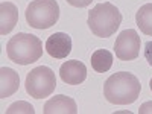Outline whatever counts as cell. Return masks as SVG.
<instances>
[{
  "label": "cell",
  "instance_id": "6da1fadb",
  "mask_svg": "<svg viewBox=\"0 0 152 114\" xmlns=\"http://www.w3.org/2000/svg\"><path fill=\"white\" fill-rule=\"evenodd\" d=\"M142 85L137 76L128 72H119L111 75L105 81L104 96L110 104L114 105H129L135 102L140 96Z\"/></svg>",
  "mask_w": 152,
  "mask_h": 114
},
{
  "label": "cell",
  "instance_id": "7a4b0ae2",
  "mask_svg": "<svg viewBox=\"0 0 152 114\" xmlns=\"http://www.w3.org/2000/svg\"><path fill=\"white\" fill-rule=\"evenodd\" d=\"M8 58L20 66H28L43 56V43L32 34L20 32L14 35L6 44Z\"/></svg>",
  "mask_w": 152,
  "mask_h": 114
},
{
  "label": "cell",
  "instance_id": "3957f363",
  "mask_svg": "<svg viewBox=\"0 0 152 114\" xmlns=\"http://www.w3.org/2000/svg\"><path fill=\"white\" fill-rule=\"evenodd\" d=\"M122 23L120 11L110 2L97 3L88 12L87 24L90 31L99 38H108L116 34Z\"/></svg>",
  "mask_w": 152,
  "mask_h": 114
},
{
  "label": "cell",
  "instance_id": "277c9868",
  "mask_svg": "<svg viewBox=\"0 0 152 114\" xmlns=\"http://www.w3.org/2000/svg\"><path fill=\"white\" fill-rule=\"evenodd\" d=\"M26 21L35 29H49L59 18V5L56 0H32L26 8Z\"/></svg>",
  "mask_w": 152,
  "mask_h": 114
},
{
  "label": "cell",
  "instance_id": "5b68a950",
  "mask_svg": "<svg viewBox=\"0 0 152 114\" xmlns=\"http://www.w3.org/2000/svg\"><path fill=\"white\" fill-rule=\"evenodd\" d=\"M26 93L34 99L49 97L56 88V76L52 69L46 66L35 67L26 76Z\"/></svg>",
  "mask_w": 152,
  "mask_h": 114
},
{
  "label": "cell",
  "instance_id": "8992f818",
  "mask_svg": "<svg viewBox=\"0 0 152 114\" xmlns=\"http://www.w3.org/2000/svg\"><path fill=\"white\" fill-rule=\"evenodd\" d=\"M140 37L134 29H126L119 34L114 43V52L120 61H132L140 53Z\"/></svg>",
  "mask_w": 152,
  "mask_h": 114
},
{
  "label": "cell",
  "instance_id": "52a82bcc",
  "mask_svg": "<svg viewBox=\"0 0 152 114\" xmlns=\"http://www.w3.org/2000/svg\"><path fill=\"white\" fill-rule=\"evenodd\" d=\"M46 52L56 59H64L72 52V38L69 34L55 32L46 40Z\"/></svg>",
  "mask_w": 152,
  "mask_h": 114
},
{
  "label": "cell",
  "instance_id": "ba28073f",
  "mask_svg": "<svg viewBox=\"0 0 152 114\" xmlns=\"http://www.w3.org/2000/svg\"><path fill=\"white\" fill-rule=\"evenodd\" d=\"M59 76L64 84L79 85L87 79V67L84 62H81L78 59L66 61L59 67Z\"/></svg>",
  "mask_w": 152,
  "mask_h": 114
},
{
  "label": "cell",
  "instance_id": "9c48e42d",
  "mask_svg": "<svg viewBox=\"0 0 152 114\" xmlns=\"http://www.w3.org/2000/svg\"><path fill=\"white\" fill-rule=\"evenodd\" d=\"M43 113L44 114H76L78 107H76V102L72 97L58 94L47 100Z\"/></svg>",
  "mask_w": 152,
  "mask_h": 114
},
{
  "label": "cell",
  "instance_id": "30bf717a",
  "mask_svg": "<svg viewBox=\"0 0 152 114\" xmlns=\"http://www.w3.org/2000/svg\"><path fill=\"white\" fill-rule=\"evenodd\" d=\"M20 85V76L15 70L9 67L0 69V97L6 99L11 94H14L18 90Z\"/></svg>",
  "mask_w": 152,
  "mask_h": 114
},
{
  "label": "cell",
  "instance_id": "8fae6325",
  "mask_svg": "<svg viewBox=\"0 0 152 114\" xmlns=\"http://www.w3.org/2000/svg\"><path fill=\"white\" fill-rule=\"evenodd\" d=\"M18 21V9L11 2H2L0 5V34L6 35L15 28Z\"/></svg>",
  "mask_w": 152,
  "mask_h": 114
},
{
  "label": "cell",
  "instance_id": "7c38bea8",
  "mask_svg": "<svg viewBox=\"0 0 152 114\" xmlns=\"http://www.w3.org/2000/svg\"><path fill=\"white\" fill-rule=\"evenodd\" d=\"M113 66V53L107 49H97L91 55V67L97 73H107Z\"/></svg>",
  "mask_w": 152,
  "mask_h": 114
},
{
  "label": "cell",
  "instance_id": "4fadbf2b",
  "mask_svg": "<svg viewBox=\"0 0 152 114\" xmlns=\"http://www.w3.org/2000/svg\"><path fill=\"white\" fill-rule=\"evenodd\" d=\"M135 23L145 35L152 37V3H146L137 11Z\"/></svg>",
  "mask_w": 152,
  "mask_h": 114
},
{
  "label": "cell",
  "instance_id": "5bb4252c",
  "mask_svg": "<svg viewBox=\"0 0 152 114\" xmlns=\"http://www.w3.org/2000/svg\"><path fill=\"white\" fill-rule=\"evenodd\" d=\"M8 114H12V113H28V114H34L35 110L31 104L28 102H23V100H20V102H15V104H12L8 110H6Z\"/></svg>",
  "mask_w": 152,
  "mask_h": 114
},
{
  "label": "cell",
  "instance_id": "9a60e30c",
  "mask_svg": "<svg viewBox=\"0 0 152 114\" xmlns=\"http://www.w3.org/2000/svg\"><path fill=\"white\" fill-rule=\"evenodd\" d=\"M66 2H67L69 5L75 6V8H85V6L90 5L93 0H66Z\"/></svg>",
  "mask_w": 152,
  "mask_h": 114
},
{
  "label": "cell",
  "instance_id": "2e32d148",
  "mask_svg": "<svg viewBox=\"0 0 152 114\" xmlns=\"http://www.w3.org/2000/svg\"><path fill=\"white\" fill-rule=\"evenodd\" d=\"M145 58L148 61V64L152 66V41H148L145 44Z\"/></svg>",
  "mask_w": 152,
  "mask_h": 114
},
{
  "label": "cell",
  "instance_id": "e0dca14e",
  "mask_svg": "<svg viewBox=\"0 0 152 114\" xmlns=\"http://www.w3.org/2000/svg\"><path fill=\"white\" fill-rule=\"evenodd\" d=\"M138 113H140V114H151V113H152V100H151V102H145V104L140 107Z\"/></svg>",
  "mask_w": 152,
  "mask_h": 114
},
{
  "label": "cell",
  "instance_id": "ac0fdd59",
  "mask_svg": "<svg viewBox=\"0 0 152 114\" xmlns=\"http://www.w3.org/2000/svg\"><path fill=\"white\" fill-rule=\"evenodd\" d=\"M149 88H151V91H152V79H151V82H149Z\"/></svg>",
  "mask_w": 152,
  "mask_h": 114
}]
</instances>
